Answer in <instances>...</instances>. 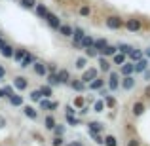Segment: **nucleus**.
<instances>
[{
	"label": "nucleus",
	"instance_id": "obj_1",
	"mask_svg": "<svg viewBox=\"0 0 150 146\" xmlns=\"http://www.w3.org/2000/svg\"><path fill=\"white\" fill-rule=\"evenodd\" d=\"M105 25L110 30H120V29H124V17H120V15H108V17H105Z\"/></svg>",
	"mask_w": 150,
	"mask_h": 146
},
{
	"label": "nucleus",
	"instance_id": "obj_2",
	"mask_svg": "<svg viewBox=\"0 0 150 146\" xmlns=\"http://www.w3.org/2000/svg\"><path fill=\"white\" fill-rule=\"evenodd\" d=\"M124 29L129 30V32H139L143 29V23L137 17H129V19H124Z\"/></svg>",
	"mask_w": 150,
	"mask_h": 146
},
{
	"label": "nucleus",
	"instance_id": "obj_3",
	"mask_svg": "<svg viewBox=\"0 0 150 146\" xmlns=\"http://www.w3.org/2000/svg\"><path fill=\"white\" fill-rule=\"evenodd\" d=\"M106 85H108V91H118V89H120V72H112V70H110Z\"/></svg>",
	"mask_w": 150,
	"mask_h": 146
},
{
	"label": "nucleus",
	"instance_id": "obj_4",
	"mask_svg": "<svg viewBox=\"0 0 150 146\" xmlns=\"http://www.w3.org/2000/svg\"><path fill=\"white\" fill-rule=\"evenodd\" d=\"M97 76H99V68H95V66H89V68H84V74H82L80 80L84 82L86 85H88L89 82H91L93 78H97Z\"/></svg>",
	"mask_w": 150,
	"mask_h": 146
},
{
	"label": "nucleus",
	"instance_id": "obj_5",
	"mask_svg": "<svg viewBox=\"0 0 150 146\" xmlns=\"http://www.w3.org/2000/svg\"><path fill=\"white\" fill-rule=\"evenodd\" d=\"M44 21L48 23V25H50L53 30H57V29H59V25H61V19H59V15H57V13H53V11H48V13L44 15Z\"/></svg>",
	"mask_w": 150,
	"mask_h": 146
},
{
	"label": "nucleus",
	"instance_id": "obj_6",
	"mask_svg": "<svg viewBox=\"0 0 150 146\" xmlns=\"http://www.w3.org/2000/svg\"><path fill=\"white\" fill-rule=\"evenodd\" d=\"M38 102H40V108L42 110H48V112H55V110L59 108V102L50 101V97H42Z\"/></svg>",
	"mask_w": 150,
	"mask_h": 146
},
{
	"label": "nucleus",
	"instance_id": "obj_7",
	"mask_svg": "<svg viewBox=\"0 0 150 146\" xmlns=\"http://www.w3.org/2000/svg\"><path fill=\"white\" fill-rule=\"evenodd\" d=\"M120 87L125 89V91H131V89L135 87V78H133V74L122 78V80H120Z\"/></svg>",
	"mask_w": 150,
	"mask_h": 146
},
{
	"label": "nucleus",
	"instance_id": "obj_8",
	"mask_svg": "<svg viewBox=\"0 0 150 146\" xmlns=\"http://www.w3.org/2000/svg\"><path fill=\"white\" fill-rule=\"evenodd\" d=\"M13 87L19 89V91H25L29 87V78L25 76H13Z\"/></svg>",
	"mask_w": 150,
	"mask_h": 146
},
{
	"label": "nucleus",
	"instance_id": "obj_9",
	"mask_svg": "<svg viewBox=\"0 0 150 146\" xmlns=\"http://www.w3.org/2000/svg\"><path fill=\"white\" fill-rule=\"evenodd\" d=\"M33 70H34L36 76H42V78H46V74H48V66H46V63H42V61H34Z\"/></svg>",
	"mask_w": 150,
	"mask_h": 146
},
{
	"label": "nucleus",
	"instance_id": "obj_10",
	"mask_svg": "<svg viewBox=\"0 0 150 146\" xmlns=\"http://www.w3.org/2000/svg\"><path fill=\"white\" fill-rule=\"evenodd\" d=\"M34 61H36V57H34L33 53H29V51H27L25 57L19 61V66H21V68H29V66H33V65H34Z\"/></svg>",
	"mask_w": 150,
	"mask_h": 146
},
{
	"label": "nucleus",
	"instance_id": "obj_11",
	"mask_svg": "<svg viewBox=\"0 0 150 146\" xmlns=\"http://www.w3.org/2000/svg\"><path fill=\"white\" fill-rule=\"evenodd\" d=\"M135 72V65H133V61H125L124 65H120V76H129V74Z\"/></svg>",
	"mask_w": 150,
	"mask_h": 146
},
{
	"label": "nucleus",
	"instance_id": "obj_12",
	"mask_svg": "<svg viewBox=\"0 0 150 146\" xmlns=\"http://www.w3.org/2000/svg\"><path fill=\"white\" fill-rule=\"evenodd\" d=\"M144 110H146V106H144V102L143 101H135L133 102V106H131V112H133V116H143L144 114Z\"/></svg>",
	"mask_w": 150,
	"mask_h": 146
},
{
	"label": "nucleus",
	"instance_id": "obj_13",
	"mask_svg": "<svg viewBox=\"0 0 150 146\" xmlns=\"http://www.w3.org/2000/svg\"><path fill=\"white\" fill-rule=\"evenodd\" d=\"M88 131H91V133H103V131H105V123L89 120L88 121Z\"/></svg>",
	"mask_w": 150,
	"mask_h": 146
},
{
	"label": "nucleus",
	"instance_id": "obj_14",
	"mask_svg": "<svg viewBox=\"0 0 150 146\" xmlns=\"http://www.w3.org/2000/svg\"><path fill=\"white\" fill-rule=\"evenodd\" d=\"M57 78H59V82H61V85H65V84L70 82V72L67 68H59L57 70Z\"/></svg>",
	"mask_w": 150,
	"mask_h": 146
},
{
	"label": "nucleus",
	"instance_id": "obj_15",
	"mask_svg": "<svg viewBox=\"0 0 150 146\" xmlns=\"http://www.w3.org/2000/svg\"><path fill=\"white\" fill-rule=\"evenodd\" d=\"M116 51H118V46H110V44H106L103 49H99V55H103V57H112Z\"/></svg>",
	"mask_w": 150,
	"mask_h": 146
},
{
	"label": "nucleus",
	"instance_id": "obj_16",
	"mask_svg": "<svg viewBox=\"0 0 150 146\" xmlns=\"http://www.w3.org/2000/svg\"><path fill=\"white\" fill-rule=\"evenodd\" d=\"M57 30H59V34H61V36H65V38H70V36H72V27L67 25V23H61Z\"/></svg>",
	"mask_w": 150,
	"mask_h": 146
},
{
	"label": "nucleus",
	"instance_id": "obj_17",
	"mask_svg": "<svg viewBox=\"0 0 150 146\" xmlns=\"http://www.w3.org/2000/svg\"><path fill=\"white\" fill-rule=\"evenodd\" d=\"M23 114H25L27 118H29V120H36L38 118V112H36V108H34V106H23Z\"/></svg>",
	"mask_w": 150,
	"mask_h": 146
},
{
	"label": "nucleus",
	"instance_id": "obj_18",
	"mask_svg": "<svg viewBox=\"0 0 150 146\" xmlns=\"http://www.w3.org/2000/svg\"><path fill=\"white\" fill-rule=\"evenodd\" d=\"M97 59H99L97 63H99V70H101V72H110V61H108V59H105L103 55H99Z\"/></svg>",
	"mask_w": 150,
	"mask_h": 146
},
{
	"label": "nucleus",
	"instance_id": "obj_19",
	"mask_svg": "<svg viewBox=\"0 0 150 146\" xmlns=\"http://www.w3.org/2000/svg\"><path fill=\"white\" fill-rule=\"evenodd\" d=\"M133 65H135V72H144V70H146L148 68V61H146V59H139V61H135V63H133Z\"/></svg>",
	"mask_w": 150,
	"mask_h": 146
},
{
	"label": "nucleus",
	"instance_id": "obj_20",
	"mask_svg": "<svg viewBox=\"0 0 150 146\" xmlns=\"http://www.w3.org/2000/svg\"><path fill=\"white\" fill-rule=\"evenodd\" d=\"M88 85H89V89H91V91H97V89H101L103 85H105V80H103V78H99V76H97V78H93V80L89 82Z\"/></svg>",
	"mask_w": 150,
	"mask_h": 146
},
{
	"label": "nucleus",
	"instance_id": "obj_21",
	"mask_svg": "<svg viewBox=\"0 0 150 146\" xmlns=\"http://www.w3.org/2000/svg\"><path fill=\"white\" fill-rule=\"evenodd\" d=\"M125 61H127V55L122 53V51H116V53L112 55V63L114 65H124Z\"/></svg>",
	"mask_w": 150,
	"mask_h": 146
},
{
	"label": "nucleus",
	"instance_id": "obj_22",
	"mask_svg": "<svg viewBox=\"0 0 150 146\" xmlns=\"http://www.w3.org/2000/svg\"><path fill=\"white\" fill-rule=\"evenodd\" d=\"M78 15H80V17H89V15H91V6H89V4L78 6Z\"/></svg>",
	"mask_w": 150,
	"mask_h": 146
},
{
	"label": "nucleus",
	"instance_id": "obj_23",
	"mask_svg": "<svg viewBox=\"0 0 150 146\" xmlns=\"http://www.w3.org/2000/svg\"><path fill=\"white\" fill-rule=\"evenodd\" d=\"M13 49H15V48H13L11 44H6L2 49H0V53H2V57H6V59H11V57H13Z\"/></svg>",
	"mask_w": 150,
	"mask_h": 146
},
{
	"label": "nucleus",
	"instance_id": "obj_24",
	"mask_svg": "<svg viewBox=\"0 0 150 146\" xmlns=\"http://www.w3.org/2000/svg\"><path fill=\"white\" fill-rule=\"evenodd\" d=\"M46 80H48V85H61V82L57 78V72H48L46 74Z\"/></svg>",
	"mask_w": 150,
	"mask_h": 146
},
{
	"label": "nucleus",
	"instance_id": "obj_25",
	"mask_svg": "<svg viewBox=\"0 0 150 146\" xmlns=\"http://www.w3.org/2000/svg\"><path fill=\"white\" fill-rule=\"evenodd\" d=\"M69 85L74 89V91H84V87H86V84L82 80H72L70 78V82H69Z\"/></svg>",
	"mask_w": 150,
	"mask_h": 146
},
{
	"label": "nucleus",
	"instance_id": "obj_26",
	"mask_svg": "<svg viewBox=\"0 0 150 146\" xmlns=\"http://www.w3.org/2000/svg\"><path fill=\"white\" fill-rule=\"evenodd\" d=\"M84 53L88 59H95L99 57V51H97V48H93V46H88V48H84Z\"/></svg>",
	"mask_w": 150,
	"mask_h": 146
},
{
	"label": "nucleus",
	"instance_id": "obj_27",
	"mask_svg": "<svg viewBox=\"0 0 150 146\" xmlns=\"http://www.w3.org/2000/svg\"><path fill=\"white\" fill-rule=\"evenodd\" d=\"M25 53H27L25 48H15V49H13V57H11V59H13L15 63H19L23 57H25Z\"/></svg>",
	"mask_w": 150,
	"mask_h": 146
},
{
	"label": "nucleus",
	"instance_id": "obj_28",
	"mask_svg": "<svg viewBox=\"0 0 150 146\" xmlns=\"http://www.w3.org/2000/svg\"><path fill=\"white\" fill-rule=\"evenodd\" d=\"M127 57L131 59L133 63H135V61H139V59H143L144 55H143V51H139V49H135V48H133V49H131V51L127 53Z\"/></svg>",
	"mask_w": 150,
	"mask_h": 146
},
{
	"label": "nucleus",
	"instance_id": "obj_29",
	"mask_svg": "<svg viewBox=\"0 0 150 146\" xmlns=\"http://www.w3.org/2000/svg\"><path fill=\"white\" fill-rule=\"evenodd\" d=\"M55 123H57V121H55V118L51 116V114H48V116L44 118V125H46V129H50V131L55 127Z\"/></svg>",
	"mask_w": 150,
	"mask_h": 146
},
{
	"label": "nucleus",
	"instance_id": "obj_30",
	"mask_svg": "<svg viewBox=\"0 0 150 146\" xmlns=\"http://www.w3.org/2000/svg\"><path fill=\"white\" fill-rule=\"evenodd\" d=\"M34 10H36V15H38V17H42V19H44V15L50 11L44 4H38V2H36V6H34Z\"/></svg>",
	"mask_w": 150,
	"mask_h": 146
},
{
	"label": "nucleus",
	"instance_id": "obj_31",
	"mask_svg": "<svg viewBox=\"0 0 150 146\" xmlns=\"http://www.w3.org/2000/svg\"><path fill=\"white\" fill-rule=\"evenodd\" d=\"M88 63H89L88 57H78L76 63H74V66H76V68H80V70H84L86 66H88Z\"/></svg>",
	"mask_w": 150,
	"mask_h": 146
},
{
	"label": "nucleus",
	"instance_id": "obj_32",
	"mask_svg": "<svg viewBox=\"0 0 150 146\" xmlns=\"http://www.w3.org/2000/svg\"><path fill=\"white\" fill-rule=\"evenodd\" d=\"M8 99H10V104H13V106H23V97H21V95H15V93H13V95H10Z\"/></svg>",
	"mask_w": 150,
	"mask_h": 146
},
{
	"label": "nucleus",
	"instance_id": "obj_33",
	"mask_svg": "<svg viewBox=\"0 0 150 146\" xmlns=\"http://www.w3.org/2000/svg\"><path fill=\"white\" fill-rule=\"evenodd\" d=\"M103 144L105 146H118V139L114 135H106L105 140H103Z\"/></svg>",
	"mask_w": 150,
	"mask_h": 146
},
{
	"label": "nucleus",
	"instance_id": "obj_34",
	"mask_svg": "<svg viewBox=\"0 0 150 146\" xmlns=\"http://www.w3.org/2000/svg\"><path fill=\"white\" fill-rule=\"evenodd\" d=\"M103 101H105L106 108H114V106H116V99H114L112 95H105V97H103Z\"/></svg>",
	"mask_w": 150,
	"mask_h": 146
},
{
	"label": "nucleus",
	"instance_id": "obj_35",
	"mask_svg": "<svg viewBox=\"0 0 150 146\" xmlns=\"http://www.w3.org/2000/svg\"><path fill=\"white\" fill-rule=\"evenodd\" d=\"M19 4H21V8H25V10H33V8L36 6V0H19Z\"/></svg>",
	"mask_w": 150,
	"mask_h": 146
},
{
	"label": "nucleus",
	"instance_id": "obj_36",
	"mask_svg": "<svg viewBox=\"0 0 150 146\" xmlns=\"http://www.w3.org/2000/svg\"><path fill=\"white\" fill-rule=\"evenodd\" d=\"M93 42H95V38H93V36H89V34H84V38H82V48L93 46Z\"/></svg>",
	"mask_w": 150,
	"mask_h": 146
},
{
	"label": "nucleus",
	"instance_id": "obj_37",
	"mask_svg": "<svg viewBox=\"0 0 150 146\" xmlns=\"http://www.w3.org/2000/svg\"><path fill=\"white\" fill-rule=\"evenodd\" d=\"M106 44H108V42H106L105 38H95V42H93V48H97V51H99V49L105 48Z\"/></svg>",
	"mask_w": 150,
	"mask_h": 146
},
{
	"label": "nucleus",
	"instance_id": "obj_38",
	"mask_svg": "<svg viewBox=\"0 0 150 146\" xmlns=\"http://www.w3.org/2000/svg\"><path fill=\"white\" fill-rule=\"evenodd\" d=\"M72 106H74L76 110H80L82 106H86V99L82 97V95H80V97H76V99H74V104H72Z\"/></svg>",
	"mask_w": 150,
	"mask_h": 146
},
{
	"label": "nucleus",
	"instance_id": "obj_39",
	"mask_svg": "<svg viewBox=\"0 0 150 146\" xmlns=\"http://www.w3.org/2000/svg\"><path fill=\"white\" fill-rule=\"evenodd\" d=\"M105 108L106 106H105V101H103V99L101 101H95V104H93V110H95V112H105Z\"/></svg>",
	"mask_w": 150,
	"mask_h": 146
},
{
	"label": "nucleus",
	"instance_id": "obj_40",
	"mask_svg": "<svg viewBox=\"0 0 150 146\" xmlns=\"http://www.w3.org/2000/svg\"><path fill=\"white\" fill-rule=\"evenodd\" d=\"M40 93H42V97H51V95H53L51 85H42V87H40Z\"/></svg>",
	"mask_w": 150,
	"mask_h": 146
},
{
	"label": "nucleus",
	"instance_id": "obj_41",
	"mask_svg": "<svg viewBox=\"0 0 150 146\" xmlns=\"http://www.w3.org/2000/svg\"><path fill=\"white\" fill-rule=\"evenodd\" d=\"M131 49H133V46H129V44H118V51H122V53H125V55Z\"/></svg>",
	"mask_w": 150,
	"mask_h": 146
},
{
	"label": "nucleus",
	"instance_id": "obj_42",
	"mask_svg": "<svg viewBox=\"0 0 150 146\" xmlns=\"http://www.w3.org/2000/svg\"><path fill=\"white\" fill-rule=\"evenodd\" d=\"M51 146H65V140H63L61 135H55L53 140H51Z\"/></svg>",
	"mask_w": 150,
	"mask_h": 146
},
{
	"label": "nucleus",
	"instance_id": "obj_43",
	"mask_svg": "<svg viewBox=\"0 0 150 146\" xmlns=\"http://www.w3.org/2000/svg\"><path fill=\"white\" fill-rule=\"evenodd\" d=\"M40 99H42V93H40V89H34V91H30V101L38 102Z\"/></svg>",
	"mask_w": 150,
	"mask_h": 146
},
{
	"label": "nucleus",
	"instance_id": "obj_44",
	"mask_svg": "<svg viewBox=\"0 0 150 146\" xmlns=\"http://www.w3.org/2000/svg\"><path fill=\"white\" fill-rule=\"evenodd\" d=\"M51 131H53L55 133V135H65V125H59V123H55V127L53 129H51Z\"/></svg>",
	"mask_w": 150,
	"mask_h": 146
},
{
	"label": "nucleus",
	"instance_id": "obj_45",
	"mask_svg": "<svg viewBox=\"0 0 150 146\" xmlns=\"http://www.w3.org/2000/svg\"><path fill=\"white\" fill-rule=\"evenodd\" d=\"M67 123H69V125H78L80 120H78L76 116H69V114H67Z\"/></svg>",
	"mask_w": 150,
	"mask_h": 146
},
{
	"label": "nucleus",
	"instance_id": "obj_46",
	"mask_svg": "<svg viewBox=\"0 0 150 146\" xmlns=\"http://www.w3.org/2000/svg\"><path fill=\"white\" fill-rule=\"evenodd\" d=\"M89 137H93L97 144H103V140H105V137H101V133H91L89 131Z\"/></svg>",
	"mask_w": 150,
	"mask_h": 146
},
{
	"label": "nucleus",
	"instance_id": "obj_47",
	"mask_svg": "<svg viewBox=\"0 0 150 146\" xmlns=\"http://www.w3.org/2000/svg\"><path fill=\"white\" fill-rule=\"evenodd\" d=\"M65 112L69 114V116H76V112H78V110L74 108L72 104H67V106H65Z\"/></svg>",
	"mask_w": 150,
	"mask_h": 146
},
{
	"label": "nucleus",
	"instance_id": "obj_48",
	"mask_svg": "<svg viewBox=\"0 0 150 146\" xmlns=\"http://www.w3.org/2000/svg\"><path fill=\"white\" fill-rule=\"evenodd\" d=\"M4 91H6V99L10 97V95H13V87H11V85H6V87H4Z\"/></svg>",
	"mask_w": 150,
	"mask_h": 146
},
{
	"label": "nucleus",
	"instance_id": "obj_49",
	"mask_svg": "<svg viewBox=\"0 0 150 146\" xmlns=\"http://www.w3.org/2000/svg\"><path fill=\"white\" fill-rule=\"evenodd\" d=\"M6 125H8V120H6V118L2 116V114H0V129H4Z\"/></svg>",
	"mask_w": 150,
	"mask_h": 146
},
{
	"label": "nucleus",
	"instance_id": "obj_50",
	"mask_svg": "<svg viewBox=\"0 0 150 146\" xmlns=\"http://www.w3.org/2000/svg\"><path fill=\"white\" fill-rule=\"evenodd\" d=\"M127 146H141V142H139L137 139H129V140H127Z\"/></svg>",
	"mask_w": 150,
	"mask_h": 146
},
{
	"label": "nucleus",
	"instance_id": "obj_51",
	"mask_svg": "<svg viewBox=\"0 0 150 146\" xmlns=\"http://www.w3.org/2000/svg\"><path fill=\"white\" fill-rule=\"evenodd\" d=\"M46 66H48V72H57V66H55L53 63H48Z\"/></svg>",
	"mask_w": 150,
	"mask_h": 146
},
{
	"label": "nucleus",
	"instance_id": "obj_52",
	"mask_svg": "<svg viewBox=\"0 0 150 146\" xmlns=\"http://www.w3.org/2000/svg\"><path fill=\"white\" fill-rule=\"evenodd\" d=\"M67 146H84V142H80V140H70Z\"/></svg>",
	"mask_w": 150,
	"mask_h": 146
},
{
	"label": "nucleus",
	"instance_id": "obj_53",
	"mask_svg": "<svg viewBox=\"0 0 150 146\" xmlns=\"http://www.w3.org/2000/svg\"><path fill=\"white\" fill-rule=\"evenodd\" d=\"M4 76H6V68L0 65V80H4Z\"/></svg>",
	"mask_w": 150,
	"mask_h": 146
},
{
	"label": "nucleus",
	"instance_id": "obj_54",
	"mask_svg": "<svg viewBox=\"0 0 150 146\" xmlns=\"http://www.w3.org/2000/svg\"><path fill=\"white\" fill-rule=\"evenodd\" d=\"M6 44H8V42H6V40H4V38H2V36H0V49H2V48H4V46H6Z\"/></svg>",
	"mask_w": 150,
	"mask_h": 146
},
{
	"label": "nucleus",
	"instance_id": "obj_55",
	"mask_svg": "<svg viewBox=\"0 0 150 146\" xmlns=\"http://www.w3.org/2000/svg\"><path fill=\"white\" fill-rule=\"evenodd\" d=\"M144 95H146V97H148V99H150V84H148V85H146V89H144Z\"/></svg>",
	"mask_w": 150,
	"mask_h": 146
},
{
	"label": "nucleus",
	"instance_id": "obj_56",
	"mask_svg": "<svg viewBox=\"0 0 150 146\" xmlns=\"http://www.w3.org/2000/svg\"><path fill=\"white\" fill-rule=\"evenodd\" d=\"M0 99H6V91H4V87H0Z\"/></svg>",
	"mask_w": 150,
	"mask_h": 146
},
{
	"label": "nucleus",
	"instance_id": "obj_57",
	"mask_svg": "<svg viewBox=\"0 0 150 146\" xmlns=\"http://www.w3.org/2000/svg\"><path fill=\"white\" fill-rule=\"evenodd\" d=\"M143 74H144V78H146V80L150 82V70H144V72H143Z\"/></svg>",
	"mask_w": 150,
	"mask_h": 146
},
{
	"label": "nucleus",
	"instance_id": "obj_58",
	"mask_svg": "<svg viewBox=\"0 0 150 146\" xmlns=\"http://www.w3.org/2000/svg\"><path fill=\"white\" fill-rule=\"evenodd\" d=\"M143 55H144L146 59H150V48H148V49H144V53H143Z\"/></svg>",
	"mask_w": 150,
	"mask_h": 146
}]
</instances>
